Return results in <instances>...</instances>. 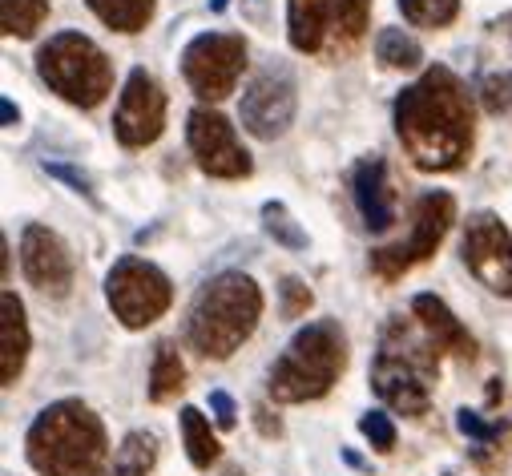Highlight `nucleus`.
Wrapping results in <instances>:
<instances>
[{
  "label": "nucleus",
  "mask_w": 512,
  "mask_h": 476,
  "mask_svg": "<svg viewBox=\"0 0 512 476\" xmlns=\"http://www.w3.org/2000/svg\"><path fill=\"white\" fill-rule=\"evenodd\" d=\"M371 29V0H331V29L327 49L331 57H351Z\"/></svg>",
  "instance_id": "20"
},
{
  "label": "nucleus",
  "mask_w": 512,
  "mask_h": 476,
  "mask_svg": "<svg viewBox=\"0 0 512 476\" xmlns=\"http://www.w3.org/2000/svg\"><path fill=\"white\" fill-rule=\"evenodd\" d=\"M400 13H404L408 25L448 29L460 17V0H400Z\"/></svg>",
  "instance_id": "28"
},
{
  "label": "nucleus",
  "mask_w": 512,
  "mask_h": 476,
  "mask_svg": "<svg viewBox=\"0 0 512 476\" xmlns=\"http://www.w3.org/2000/svg\"><path fill=\"white\" fill-rule=\"evenodd\" d=\"M396 138L404 154L428 174H452L472 158L476 142V105L468 85L448 69L432 65L420 81L400 89L396 105Z\"/></svg>",
  "instance_id": "1"
},
{
  "label": "nucleus",
  "mask_w": 512,
  "mask_h": 476,
  "mask_svg": "<svg viewBox=\"0 0 512 476\" xmlns=\"http://www.w3.org/2000/svg\"><path fill=\"white\" fill-rule=\"evenodd\" d=\"M254 420H259V428H263L267 436H279V432H283V424H279V416L271 420V412H267V408H254Z\"/></svg>",
  "instance_id": "33"
},
{
  "label": "nucleus",
  "mask_w": 512,
  "mask_h": 476,
  "mask_svg": "<svg viewBox=\"0 0 512 476\" xmlns=\"http://www.w3.org/2000/svg\"><path fill=\"white\" fill-rule=\"evenodd\" d=\"M21 267H25V279L49 299H65L73 291V279H77L73 255L65 247V238L41 222H29L21 234Z\"/></svg>",
  "instance_id": "14"
},
{
  "label": "nucleus",
  "mask_w": 512,
  "mask_h": 476,
  "mask_svg": "<svg viewBox=\"0 0 512 476\" xmlns=\"http://www.w3.org/2000/svg\"><path fill=\"white\" fill-rule=\"evenodd\" d=\"M444 351L428 339L416 319H392L379 339L375 364H371V392L404 416H424L432 404V388L440 376Z\"/></svg>",
  "instance_id": "3"
},
{
  "label": "nucleus",
  "mask_w": 512,
  "mask_h": 476,
  "mask_svg": "<svg viewBox=\"0 0 512 476\" xmlns=\"http://www.w3.org/2000/svg\"><path fill=\"white\" fill-rule=\"evenodd\" d=\"M408 315L428 331V339H432L444 355H456V360H476V339L468 335V327L452 315V307H448L440 295L420 291V295L412 299V311H408Z\"/></svg>",
  "instance_id": "16"
},
{
  "label": "nucleus",
  "mask_w": 512,
  "mask_h": 476,
  "mask_svg": "<svg viewBox=\"0 0 512 476\" xmlns=\"http://www.w3.org/2000/svg\"><path fill=\"white\" fill-rule=\"evenodd\" d=\"M29 319H25V303L5 291L0 295V384L13 388L25 372L29 360Z\"/></svg>",
  "instance_id": "17"
},
{
  "label": "nucleus",
  "mask_w": 512,
  "mask_h": 476,
  "mask_svg": "<svg viewBox=\"0 0 512 476\" xmlns=\"http://www.w3.org/2000/svg\"><path fill=\"white\" fill-rule=\"evenodd\" d=\"M162 130H166V93H162L158 77L138 65L125 77V89L117 97L113 138L125 150H142V146H154L162 138Z\"/></svg>",
  "instance_id": "10"
},
{
  "label": "nucleus",
  "mask_w": 512,
  "mask_h": 476,
  "mask_svg": "<svg viewBox=\"0 0 512 476\" xmlns=\"http://www.w3.org/2000/svg\"><path fill=\"white\" fill-rule=\"evenodd\" d=\"M85 5L113 33H142L154 21V0H85Z\"/></svg>",
  "instance_id": "22"
},
{
  "label": "nucleus",
  "mask_w": 512,
  "mask_h": 476,
  "mask_svg": "<svg viewBox=\"0 0 512 476\" xmlns=\"http://www.w3.org/2000/svg\"><path fill=\"white\" fill-rule=\"evenodd\" d=\"M331 29V0H287V37L299 53H319Z\"/></svg>",
  "instance_id": "19"
},
{
  "label": "nucleus",
  "mask_w": 512,
  "mask_h": 476,
  "mask_svg": "<svg viewBox=\"0 0 512 476\" xmlns=\"http://www.w3.org/2000/svg\"><path fill=\"white\" fill-rule=\"evenodd\" d=\"M178 420H182V440H186V456H190V464L194 468H210V464H218V456H222V444H218V436H214V428H210V420L194 408V404H186L182 412H178Z\"/></svg>",
  "instance_id": "23"
},
{
  "label": "nucleus",
  "mask_w": 512,
  "mask_h": 476,
  "mask_svg": "<svg viewBox=\"0 0 512 476\" xmlns=\"http://www.w3.org/2000/svg\"><path fill=\"white\" fill-rule=\"evenodd\" d=\"M464 263L492 295L512 299V234L492 210H476L464 226Z\"/></svg>",
  "instance_id": "12"
},
{
  "label": "nucleus",
  "mask_w": 512,
  "mask_h": 476,
  "mask_svg": "<svg viewBox=\"0 0 512 476\" xmlns=\"http://www.w3.org/2000/svg\"><path fill=\"white\" fill-rule=\"evenodd\" d=\"M37 77L69 105L97 109L113 89V65L85 33H57L37 49Z\"/></svg>",
  "instance_id": "6"
},
{
  "label": "nucleus",
  "mask_w": 512,
  "mask_h": 476,
  "mask_svg": "<svg viewBox=\"0 0 512 476\" xmlns=\"http://www.w3.org/2000/svg\"><path fill=\"white\" fill-rule=\"evenodd\" d=\"M347 368V335L335 319H315L295 331L283 355L271 364L267 392L275 404H311L323 400Z\"/></svg>",
  "instance_id": "5"
},
{
  "label": "nucleus",
  "mask_w": 512,
  "mask_h": 476,
  "mask_svg": "<svg viewBox=\"0 0 512 476\" xmlns=\"http://www.w3.org/2000/svg\"><path fill=\"white\" fill-rule=\"evenodd\" d=\"M359 432L367 436V444L375 452H392L396 448V424H392L388 412H379V408H371V412L359 416Z\"/></svg>",
  "instance_id": "29"
},
{
  "label": "nucleus",
  "mask_w": 512,
  "mask_h": 476,
  "mask_svg": "<svg viewBox=\"0 0 512 476\" xmlns=\"http://www.w3.org/2000/svg\"><path fill=\"white\" fill-rule=\"evenodd\" d=\"M17 117H21V113H17V105L5 97V126H17Z\"/></svg>",
  "instance_id": "34"
},
{
  "label": "nucleus",
  "mask_w": 512,
  "mask_h": 476,
  "mask_svg": "<svg viewBox=\"0 0 512 476\" xmlns=\"http://www.w3.org/2000/svg\"><path fill=\"white\" fill-rule=\"evenodd\" d=\"M375 57H379V65H388V69H416L424 61V49L404 29H379L375 33Z\"/></svg>",
  "instance_id": "26"
},
{
  "label": "nucleus",
  "mask_w": 512,
  "mask_h": 476,
  "mask_svg": "<svg viewBox=\"0 0 512 476\" xmlns=\"http://www.w3.org/2000/svg\"><path fill=\"white\" fill-rule=\"evenodd\" d=\"M242 69H246V37L238 33H198L182 49V77L198 101L230 97Z\"/></svg>",
  "instance_id": "9"
},
{
  "label": "nucleus",
  "mask_w": 512,
  "mask_h": 476,
  "mask_svg": "<svg viewBox=\"0 0 512 476\" xmlns=\"http://www.w3.org/2000/svg\"><path fill=\"white\" fill-rule=\"evenodd\" d=\"M25 456L41 476H101L109 468V436L89 404L53 400L29 424Z\"/></svg>",
  "instance_id": "2"
},
{
  "label": "nucleus",
  "mask_w": 512,
  "mask_h": 476,
  "mask_svg": "<svg viewBox=\"0 0 512 476\" xmlns=\"http://www.w3.org/2000/svg\"><path fill=\"white\" fill-rule=\"evenodd\" d=\"M311 303H315V295H311V287H307L303 279L287 275V279L279 283V311H283L287 319H299V315H307V311H311Z\"/></svg>",
  "instance_id": "30"
},
{
  "label": "nucleus",
  "mask_w": 512,
  "mask_h": 476,
  "mask_svg": "<svg viewBox=\"0 0 512 476\" xmlns=\"http://www.w3.org/2000/svg\"><path fill=\"white\" fill-rule=\"evenodd\" d=\"M456 428L468 436L472 444V460L480 468H500L504 456H508V444H512V420H484L476 408H460L456 412Z\"/></svg>",
  "instance_id": "18"
},
{
  "label": "nucleus",
  "mask_w": 512,
  "mask_h": 476,
  "mask_svg": "<svg viewBox=\"0 0 512 476\" xmlns=\"http://www.w3.org/2000/svg\"><path fill=\"white\" fill-rule=\"evenodd\" d=\"M186 146H190L198 170L210 174V178L238 182V178H246V174L254 170V162H250V154L242 150L234 126L226 122L218 109H210V105H202V109H194V113L186 117Z\"/></svg>",
  "instance_id": "11"
},
{
  "label": "nucleus",
  "mask_w": 512,
  "mask_h": 476,
  "mask_svg": "<svg viewBox=\"0 0 512 476\" xmlns=\"http://www.w3.org/2000/svg\"><path fill=\"white\" fill-rule=\"evenodd\" d=\"M351 198H355V210L363 218V226L371 234H383L392 230L396 222V198H392V186H388V162L383 158H359L355 170H351Z\"/></svg>",
  "instance_id": "15"
},
{
  "label": "nucleus",
  "mask_w": 512,
  "mask_h": 476,
  "mask_svg": "<svg viewBox=\"0 0 512 476\" xmlns=\"http://www.w3.org/2000/svg\"><path fill=\"white\" fill-rule=\"evenodd\" d=\"M210 408H214V420H218V428H222V432H230V428L238 424V416H234L238 408H234V400H230L222 388H214V392H210Z\"/></svg>",
  "instance_id": "32"
},
{
  "label": "nucleus",
  "mask_w": 512,
  "mask_h": 476,
  "mask_svg": "<svg viewBox=\"0 0 512 476\" xmlns=\"http://www.w3.org/2000/svg\"><path fill=\"white\" fill-rule=\"evenodd\" d=\"M49 21V0H0V29L5 37L29 41Z\"/></svg>",
  "instance_id": "25"
},
{
  "label": "nucleus",
  "mask_w": 512,
  "mask_h": 476,
  "mask_svg": "<svg viewBox=\"0 0 512 476\" xmlns=\"http://www.w3.org/2000/svg\"><path fill=\"white\" fill-rule=\"evenodd\" d=\"M263 319V287L242 271H222L198 287L186 315V343L202 360H230Z\"/></svg>",
  "instance_id": "4"
},
{
  "label": "nucleus",
  "mask_w": 512,
  "mask_h": 476,
  "mask_svg": "<svg viewBox=\"0 0 512 476\" xmlns=\"http://www.w3.org/2000/svg\"><path fill=\"white\" fill-rule=\"evenodd\" d=\"M263 230L275 238L279 247H287V251H307V230L295 222V214L283 206V202H267L263 206Z\"/></svg>",
  "instance_id": "27"
},
{
  "label": "nucleus",
  "mask_w": 512,
  "mask_h": 476,
  "mask_svg": "<svg viewBox=\"0 0 512 476\" xmlns=\"http://www.w3.org/2000/svg\"><path fill=\"white\" fill-rule=\"evenodd\" d=\"M186 388V364H182V355L170 339H162L154 347V364H150V400L154 404H166L174 400L178 392Z\"/></svg>",
  "instance_id": "24"
},
{
  "label": "nucleus",
  "mask_w": 512,
  "mask_h": 476,
  "mask_svg": "<svg viewBox=\"0 0 512 476\" xmlns=\"http://www.w3.org/2000/svg\"><path fill=\"white\" fill-rule=\"evenodd\" d=\"M480 97H484V109L488 113H500L512 105V73H488L480 81Z\"/></svg>",
  "instance_id": "31"
},
{
  "label": "nucleus",
  "mask_w": 512,
  "mask_h": 476,
  "mask_svg": "<svg viewBox=\"0 0 512 476\" xmlns=\"http://www.w3.org/2000/svg\"><path fill=\"white\" fill-rule=\"evenodd\" d=\"M154 464H158V436L138 428L117 444V452L101 476H150Z\"/></svg>",
  "instance_id": "21"
},
{
  "label": "nucleus",
  "mask_w": 512,
  "mask_h": 476,
  "mask_svg": "<svg viewBox=\"0 0 512 476\" xmlns=\"http://www.w3.org/2000/svg\"><path fill=\"white\" fill-rule=\"evenodd\" d=\"M105 299L117 315L121 327L142 331L150 323H158L170 303H174V283L166 279L162 267H154L150 259L138 255H121L109 275H105Z\"/></svg>",
  "instance_id": "7"
},
{
  "label": "nucleus",
  "mask_w": 512,
  "mask_h": 476,
  "mask_svg": "<svg viewBox=\"0 0 512 476\" xmlns=\"http://www.w3.org/2000/svg\"><path fill=\"white\" fill-rule=\"evenodd\" d=\"M295 109H299V93H295V77L291 73H259L250 81V89L242 93V130L254 134L259 142H275L291 130L295 122Z\"/></svg>",
  "instance_id": "13"
},
{
  "label": "nucleus",
  "mask_w": 512,
  "mask_h": 476,
  "mask_svg": "<svg viewBox=\"0 0 512 476\" xmlns=\"http://www.w3.org/2000/svg\"><path fill=\"white\" fill-rule=\"evenodd\" d=\"M452 222H456V198L448 190L424 194L416 202V210H412V234L400 238V243H392V247L371 251V271L383 283L404 279L412 267H420V263H428L436 255V247L444 243V234L452 230Z\"/></svg>",
  "instance_id": "8"
}]
</instances>
